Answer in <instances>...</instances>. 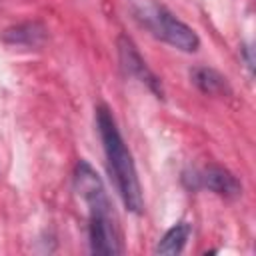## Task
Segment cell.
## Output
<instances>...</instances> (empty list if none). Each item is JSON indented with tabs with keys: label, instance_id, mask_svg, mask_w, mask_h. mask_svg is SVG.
I'll use <instances>...</instances> for the list:
<instances>
[{
	"label": "cell",
	"instance_id": "cell-3",
	"mask_svg": "<svg viewBox=\"0 0 256 256\" xmlns=\"http://www.w3.org/2000/svg\"><path fill=\"white\" fill-rule=\"evenodd\" d=\"M134 16L152 36L160 38L162 42L182 52H196L200 46L198 34L158 2L152 0L138 2L134 6Z\"/></svg>",
	"mask_w": 256,
	"mask_h": 256
},
{
	"label": "cell",
	"instance_id": "cell-2",
	"mask_svg": "<svg viewBox=\"0 0 256 256\" xmlns=\"http://www.w3.org/2000/svg\"><path fill=\"white\" fill-rule=\"evenodd\" d=\"M96 126H98V134H100V140L104 146L108 170L114 178L116 190H118L124 206L130 212L140 214L144 210V198H142L138 172H136L132 154L120 136L116 120H114L112 112L108 110V106H104V104L98 106V110H96Z\"/></svg>",
	"mask_w": 256,
	"mask_h": 256
},
{
	"label": "cell",
	"instance_id": "cell-4",
	"mask_svg": "<svg viewBox=\"0 0 256 256\" xmlns=\"http://www.w3.org/2000/svg\"><path fill=\"white\" fill-rule=\"evenodd\" d=\"M118 52H120V62L122 68L126 70V74H130L132 78L140 80L142 84H146L158 98H162V84L156 78V74L148 68V64L144 62V58L140 56V52L136 50L134 42L126 36L118 38Z\"/></svg>",
	"mask_w": 256,
	"mask_h": 256
},
{
	"label": "cell",
	"instance_id": "cell-7",
	"mask_svg": "<svg viewBox=\"0 0 256 256\" xmlns=\"http://www.w3.org/2000/svg\"><path fill=\"white\" fill-rule=\"evenodd\" d=\"M190 236V224L186 222H178L172 228H168L164 232V236L160 238L158 246L154 248L156 254H180L184 250V244Z\"/></svg>",
	"mask_w": 256,
	"mask_h": 256
},
{
	"label": "cell",
	"instance_id": "cell-1",
	"mask_svg": "<svg viewBox=\"0 0 256 256\" xmlns=\"http://www.w3.org/2000/svg\"><path fill=\"white\" fill-rule=\"evenodd\" d=\"M74 186L88 208L90 250L94 254H120L122 240L110 198L100 176L86 160H78L74 168Z\"/></svg>",
	"mask_w": 256,
	"mask_h": 256
},
{
	"label": "cell",
	"instance_id": "cell-5",
	"mask_svg": "<svg viewBox=\"0 0 256 256\" xmlns=\"http://www.w3.org/2000/svg\"><path fill=\"white\" fill-rule=\"evenodd\" d=\"M194 180H196V186L208 188L210 192L222 198H238L242 194V184L238 182V178L230 170L216 166V164L206 166L202 172L194 176Z\"/></svg>",
	"mask_w": 256,
	"mask_h": 256
},
{
	"label": "cell",
	"instance_id": "cell-8",
	"mask_svg": "<svg viewBox=\"0 0 256 256\" xmlns=\"http://www.w3.org/2000/svg\"><path fill=\"white\" fill-rule=\"evenodd\" d=\"M42 38H44V28L40 24H36V22L20 24L16 28L6 30V34H4V40L6 42H12V44H28V46L38 44Z\"/></svg>",
	"mask_w": 256,
	"mask_h": 256
},
{
	"label": "cell",
	"instance_id": "cell-6",
	"mask_svg": "<svg viewBox=\"0 0 256 256\" xmlns=\"http://www.w3.org/2000/svg\"><path fill=\"white\" fill-rule=\"evenodd\" d=\"M190 76H192V82H194L204 94L216 96V94L228 92V82H226V78H224L220 72H216L214 68L198 66V68H194V70L190 72Z\"/></svg>",
	"mask_w": 256,
	"mask_h": 256
}]
</instances>
